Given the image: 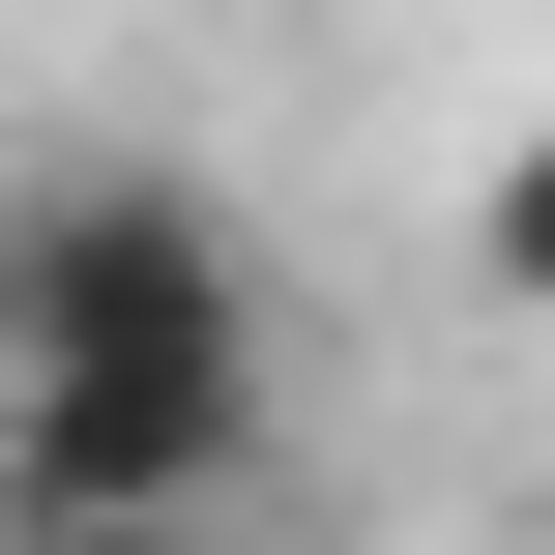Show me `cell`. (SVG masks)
Segmentation results:
<instances>
[{"instance_id":"6da1fadb","label":"cell","mask_w":555,"mask_h":555,"mask_svg":"<svg viewBox=\"0 0 555 555\" xmlns=\"http://www.w3.org/2000/svg\"><path fill=\"white\" fill-rule=\"evenodd\" d=\"M263 234L146 146L0 205V527H234L263 498Z\"/></svg>"},{"instance_id":"3957f363","label":"cell","mask_w":555,"mask_h":555,"mask_svg":"<svg viewBox=\"0 0 555 555\" xmlns=\"http://www.w3.org/2000/svg\"><path fill=\"white\" fill-rule=\"evenodd\" d=\"M0 555H263V527H0Z\"/></svg>"},{"instance_id":"7a4b0ae2","label":"cell","mask_w":555,"mask_h":555,"mask_svg":"<svg viewBox=\"0 0 555 555\" xmlns=\"http://www.w3.org/2000/svg\"><path fill=\"white\" fill-rule=\"evenodd\" d=\"M468 293H498V322H555V117L468 176Z\"/></svg>"}]
</instances>
